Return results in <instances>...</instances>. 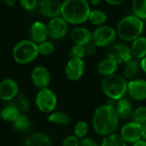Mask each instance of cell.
<instances>
[{
  "mask_svg": "<svg viewBox=\"0 0 146 146\" xmlns=\"http://www.w3.org/2000/svg\"><path fill=\"white\" fill-rule=\"evenodd\" d=\"M38 0H20L21 7L26 11H33L38 7Z\"/></svg>",
  "mask_w": 146,
  "mask_h": 146,
  "instance_id": "836d02e7",
  "label": "cell"
},
{
  "mask_svg": "<svg viewBox=\"0 0 146 146\" xmlns=\"http://www.w3.org/2000/svg\"><path fill=\"white\" fill-rule=\"evenodd\" d=\"M86 47V56H96L97 53L98 52V50L99 48L94 44V43H90L89 44H87Z\"/></svg>",
  "mask_w": 146,
  "mask_h": 146,
  "instance_id": "d590c367",
  "label": "cell"
},
{
  "mask_svg": "<svg viewBox=\"0 0 146 146\" xmlns=\"http://www.w3.org/2000/svg\"><path fill=\"white\" fill-rule=\"evenodd\" d=\"M80 146H100V145L94 139L86 137L82 139H80Z\"/></svg>",
  "mask_w": 146,
  "mask_h": 146,
  "instance_id": "8d00e7d4",
  "label": "cell"
},
{
  "mask_svg": "<svg viewBox=\"0 0 146 146\" xmlns=\"http://www.w3.org/2000/svg\"><path fill=\"white\" fill-rule=\"evenodd\" d=\"M119 64L110 57H105L102 59L97 66V72L98 74L102 76L103 78L110 76L117 73L119 68Z\"/></svg>",
  "mask_w": 146,
  "mask_h": 146,
  "instance_id": "ac0fdd59",
  "label": "cell"
},
{
  "mask_svg": "<svg viewBox=\"0 0 146 146\" xmlns=\"http://www.w3.org/2000/svg\"><path fill=\"white\" fill-rule=\"evenodd\" d=\"M28 33H29V39L37 44L47 40V38L49 37L47 25L38 21L32 23Z\"/></svg>",
  "mask_w": 146,
  "mask_h": 146,
  "instance_id": "e0dca14e",
  "label": "cell"
},
{
  "mask_svg": "<svg viewBox=\"0 0 146 146\" xmlns=\"http://www.w3.org/2000/svg\"><path fill=\"white\" fill-rule=\"evenodd\" d=\"M31 80L35 87L39 89L47 88L51 81V75L49 69L42 65L36 66L31 73Z\"/></svg>",
  "mask_w": 146,
  "mask_h": 146,
  "instance_id": "4fadbf2b",
  "label": "cell"
},
{
  "mask_svg": "<svg viewBox=\"0 0 146 146\" xmlns=\"http://www.w3.org/2000/svg\"><path fill=\"white\" fill-rule=\"evenodd\" d=\"M47 121L57 126H67L71 122V118L67 113L63 111L54 110L53 112L48 114Z\"/></svg>",
  "mask_w": 146,
  "mask_h": 146,
  "instance_id": "cb8c5ba5",
  "label": "cell"
},
{
  "mask_svg": "<svg viewBox=\"0 0 146 146\" xmlns=\"http://www.w3.org/2000/svg\"><path fill=\"white\" fill-rule=\"evenodd\" d=\"M132 145H133L132 146H146V140L145 139H141L136 141L135 143H133Z\"/></svg>",
  "mask_w": 146,
  "mask_h": 146,
  "instance_id": "60d3db41",
  "label": "cell"
},
{
  "mask_svg": "<svg viewBox=\"0 0 146 146\" xmlns=\"http://www.w3.org/2000/svg\"><path fill=\"white\" fill-rule=\"evenodd\" d=\"M115 110L117 112V115L120 120L128 121L131 119L133 107L131 101L126 98V97L116 101L115 104Z\"/></svg>",
  "mask_w": 146,
  "mask_h": 146,
  "instance_id": "d6986e66",
  "label": "cell"
},
{
  "mask_svg": "<svg viewBox=\"0 0 146 146\" xmlns=\"http://www.w3.org/2000/svg\"><path fill=\"white\" fill-rule=\"evenodd\" d=\"M145 30V22L133 14L125 15L117 23L115 31L117 37L125 43H132L143 35Z\"/></svg>",
  "mask_w": 146,
  "mask_h": 146,
  "instance_id": "3957f363",
  "label": "cell"
},
{
  "mask_svg": "<svg viewBox=\"0 0 146 146\" xmlns=\"http://www.w3.org/2000/svg\"><path fill=\"white\" fill-rule=\"evenodd\" d=\"M19 85L11 79L5 78L0 81V99L4 102H10L19 95Z\"/></svg>",
  "mask_w": 146,
  "mask_h": 146,
  "instance_id": "5bb4252c",
  "label": "cell"
},
{
  "mask_svg": "<svg viewBox=\"0 0 146 146\" xmlns=\"http://www.w3.org/2000/svg\"><path fill=\"white\" fill-rule=\"evenodd\" d=\"M120 118L112 104H105L98 106L93 112L92 117V127L93 131L102 137L114 133L117 131Z\"/></svg>",
  "mask_w": 146,
  "mask_h": 146,
  "instance_id": "6da1fadb",
  "label": "cell"
},
{
  "mask_svg": "<svg viewBox=\"0 0 146 146\" xmlns=\"http://www.w3.org/2000/svg\"><path fill=\"white\" fill-rule=\"evenodd\" d=\"M119 134L127 144H133L142 139L141 125L133 121H127L120 128Z\"/></svg>",
  "mask_w": 146,
  "mask_h": 146,
  "instance_id": "8fae6325",
  "label": "cell"
},
{
  "mask_svg": "<svg viewBox=\"0 0 146 146\" xmlns=\"http://www.w3.org/2000/svg\"><path fill=\"white\" fill-rule=\"evenodd\" d=\"M131 121L138 123V124H144L146 122V106L145 105H140L133 109L132 116H131Z\"/></svg>",
  "mask_w": 146,
  "mask_h": 146,
  "instance_id": "f1b7e54d",
  "label": "cell"
},
{
  "mask_svg": "<svg viewBox=\"0 0 146 146\" xmlns=\"http://www.w3.org/2000/svg\"><path fill=\"white\" fill-rule=\"evenodd\" d=\"M145 31H146V25H145Z\"/></svg>",
  "mask_w": 146,
  "mask_h": 146,
  "instance_id": "ee69618b",
  "label": "cell"
},
{
  "mask_svg": "<svg viewBox=\"0 0 146 146\" xmlns=\"http://www.w3.org/2000/svg\"><path fill=\"white\" fill-rule=\"evenodd\" d=\"M38 55V44L30 39H22L17 42L12 50V56L15 62L20 65L33 62Z\"/></svg>",
  "mask_w": 146,
  "mask_h": 146,
  "instance_id": "5b68a950",
  "label": "cell"
},
{
  "mask_svg": "<svg viewBox=\"0 0 146 146\" xmlns=\"http://www.w3.org/2000/svg\"><path fill=\"white\" fill-rule=\"evenodd\" d=\"M132 11L134 15L146 21V0H133Z\"/></svg>",
  "mask_w": 146,
  "mask_h": 146,
  "instance_id": "4316f807",
  "label": "cell"
},
{
  "mask_svg": "<svg viewBox=\"0 0 146 146\" xmlns=\"http://www.w3.org/2000/svg\"><path fill=\"white\" fill-rule=\"evenodd\" d=\"M35 105L42 113L50 114L53 112L57 105L56 94L49 87L39 89L35 97Z\"/></svg>",
  "mask_w": 146,
  "mask_h": 146,
  "instance_id": "52a82bcc",
  "label": "cell"
},
{
  "mask_svg": "<svg viewBox=\"0 0 146 146\" xmlns=\"http://www.w3.org/2000/svg\"><path fill=\"white\" fill-rule=\"evenodd\" d=\"M141 136L143 139L146 140V122L141 125Z\"/></svg>",
  "mask_w": 146,
  "mask_h": 146,
  "instance_id": "b9f144b4",
  "label": "cell"
},
{
  "mask_svg": "<svg viewBox=\"0 0 146 146\" xmlns=\"http://www.w3.org/2000/svg\"><path fill=\"white\" fill-rule=\"evenodd\" d=\"M62 4L61 0H40L38 8L43 16L52 19L61 15Z\"/></svg>",
  "mask_w": 146,
  "mask_h": 146,
  "instance_id": "9a60e30c",
  "label": "cell"
},
{
  "mask_svg": "<svg viewBox=\"0 0 146 146\" xmlns=\"http://www.w3.org/2000/svg\"><path fill=\"white\" fill-rule=\"evenodd\" d=\"M89 129V124L86 121H79L74 127V135L79 139H82L87 136Z\"/></svg>",
  "mask_w": 146,
  "mask_h": 146,
  "instance_id": "f546056e",
  "label": "cell"
},
{
  "mask_svg": "<svg viewBox=\"0 0 146 146\" xmlns=\"http://www.w3.org/2000/svg\"><path fill=\"white\" fill-rule=\"evenodd\" d=\"M107 20H108L107 14L100 9H92L88 17V21L95 27H100L105 25Z\"/></svg>",
  "mask_w": 146,
  "mask_h": 146,
  "instance_id": "d4e9b609",
  "label": "cell"
},
{
  "mask_svg": "<svg viewBox=\"0 0 146 146\" xmlns=\"http://www.w3.org/2000/svg\"><path fill=\"white\" fill-rule=\"evenodd\" d=\"M21 115V113L19 110V109L16 107L15 104V105H13V104L6 105L0 111L1 119L6 122H10V123H14L19 118V116Z\"/></svg>",
  "mask_w": 146,
  "mask_h": 146,
  "instance_id": "603a6c76",
  "label": "cell"
},
{
  "mask_svg": "<svg viewBox=\"0 0 146 146\" xmlns=\"http://www.w3.org/2000/svg\"><path fill=\"white\" fill-rule=\"evenodd\" d=\"M80 139H79L76 136L72 134L64 138L62 143V146H80Z\"/></svg>",
  "mask_w": 146,
  "mask_h": 146,
  "instance_id": "e575fe53",
  "label": "cell"
},
{
  "mask_svg": "<svg viewBox=\"0 0 146 146\" xmlns=\"http://www.w3.org/2000/svg\"><path fill=\"white\" fill-rule=\"evenodd\" d=\"M86 71V63L83 59L70 57L64 68L66 78L70 81L80 80Z\"/></svg>",
  "mask_w": 146,
  "mask_h": 146,
  "instance_id": "9c48e42d",
  "label": "cell"
},
{
  "mask_svg": "<svg viewBox=\"0 0 146 146\" xmlns=\"http://www.w3.org/2000/svg\"><path fill=\"white\" fill-rule=\"evenodd\" d=\"M69 36L74 44L86 46L92 42V32L83 26L74 27L69 33Z\"/></svg>",
  "mask_w": 146,
  "mask_h": 146,
  "instance_id": "2e32d148",
  "label": "cell"
},
{
  "mask_svg": "<svg viewBox=\"0 0 146 146\" xmlns=\"http://www.w3.org/2000/svg\"><path fill=\"white\" fill-rule=\"evenodd\" d=\"M38 53L42 56H49L53 53L55 50L54 44L50 40H45L38 44Z\"/></svg>",
  "mask_w": 146,
  "mask_h": 146,
  "instance_id": "1f68e13d",
  "label": "cell"
},
{
  "mask_svg": "<svg viewBox=\"0 0 146 146\" xmlns=\"http://www.w3.org/2000/svg\"><path fill=\"white\" fill-rule=\"evenodd\" d=\"M139 62H140L141 71L146 74V56H145L144 58H142L141 60H139Z\"/></svg>",
  "mask_w": 146,
  "mask_h": 146,
  "instance_id": "f35d334b",
  "label": "cell"
},
{
  "mask_svg": "<svg viewBox=\"0 0 146 146\" xmlns=\"http://www.w3.org/2000/svg\"><path fill=\"white\" fill-rule=\"evenodd\" d=\"M16 1L17 0H3V3L6 4L8 7H13V6H15V3H16Z\"/></svg>",
  "mask_w": 146,
  "mask_h": 146,
  "instance_id": "ab89813d",
  "label": "cell"
},
{
  "mask_svg": "<svg viewBox=\"0 0 146 146\" xmlns=\"http://www.w3.org/2000/svg\"><path fill=\"white\" fill-rule=\"evenodd\" d=\"M131 52L133 57L138 60H141L146 56V36H140L133 40L130 44Z\"/></svg>",
  "mask_w": 146,
  "mask_h": 146,
  "instance_id": "ffe728a7",
  "label": "cell"
},
{
  "mask_svg": "<svg viewBox=\"0 0 146 146\" xmlns=\"http://www.w3.org/2000/svg\"><path fill=\"white\" fill-rule=\"evenodd\" d=\"M68 54H69L70 57L84 59V57L86 56V47L83 46V45H80V44H74L70 48Z\"/></svg>",
  "mask_w": 146,
  "mask_h": 146,
  "instance_id": "d6a6232c",
  "label": "cell"
},
{
  "mask_svg": "<svg viewBox=\"0 0 146 146\" xmlns=\"http://www.w3.org/2000/svg\"><path fill=\"white\" fill-rule=\"evenodd\" d=\"M25 146H51L50 138L44 133H35L25 141Z\"/></svg>",
  "mask_w": 146,
  "mask_h": 146,
  "instance_id": "7402d4cb",
  "label": "cell"
},
{
  "mask_svg": "<svg viewBox=\"0 0 146 146\" xmlns=\"http://www.w3.org/2000/svg\"><path fill=\"white\" fill-rule=\"evenodd\" d=\"M140 71H141V68H140L139 60L133 58L128 62H127L126 64L123 65L122 75L127 80H130L137 78V76Z\"/></svg>",
  "mask_w": 146,
  "mask_h": 146,
  "instance_id": "44dd1931",
  "label": "cell"
},
{
  "mask_svg": "<svg viewBox=\"0 0 146 146\" xmlns=\"http://www.w3.org/2000/svg\"><path fill=\"white\" fill-rule=\"evenodd\" d=\"M127 95L134 101L143 102L146 100V80L135 78L128 80Z\"/></svg>",
  "mask_w": 146,
  "mask_h": 146,
  "instance_id": "7c38bea8",
  "label": "cell"
},
{
  "mask_svg": "<svg viewBox=\"0 0 146 146\" xmlns=\"http://www.w3.org/2000/svg\"><path fill=\"white\" fill-rule=\"evenodd\" d=\"M117 38L115 28L106 24L97 27L92 31V43L98 48H109L116 42Z\"/></svg>",
  "mask_w": 146,
  "mask_h": 146,
  "instance_id": "8992f818",
  "label": "cell"
},
{
  "mask_svg": "<svg viewBox=\"0 0 146 146\" xmlns=\"http://www.w3.org/2000/svg\"><path fill=\"white\" fill-rule=\"evenodd\" d=\"M107 57L115 61L119 65H124L132 60L133 55L131 52L130 45L125 42H115L108 48Z\"/></svg>",
  "mask_w": 146,
  "mask_h": 146,
  "instance_id": "ba28073f",
  "label": "cell"
},
{
  "mask_svg": "<svg viewBox=\"0 0 146 146\" xmlns=\"http://www.w3.org/2000/svg\"><path fill=\"white\" fill-rule=\"evenodd\" d=\"M91 6H98L104 0H87Z\"/></svg>",
  "mask_w": 146,
  "mask_h": 146,
  "instance_id": "7bdbcfd3",
  "label": "cell"
},
{
  "mask_svg": "<svg viewBox=\"0 0 146 146\" xmlns=\"http://www.w3.org/2000/svg\"><path fill=\"white\" fill-rule=\"evenodd\" d=\"M68 25L61 15L50 19L47 24L49 38L54 40L63 38L68 33Z\"/></svg>",
  "mask_w": 146,
  "mask_h": 146,
  "instance_id": "30bf717a",
  "label": "cell"
},
{
  "mask_svg": "<svg viewBox=\"0 0 146 146\" xmlns=\"http://www.w3.org/2000/svg\"><path fill=\"white\" fill-rule=\"evenodd\" d=\"M104 1L111 6H120L123 4L127 0H104Z\"/></svg>",
  "mask_w": 146,
  "mask_h": 146,
  "instance_id": "74e56055",
  "label": "cell"
},
{
  "mask_svg": "<svg viewBox=\"0 0 146 146\" xmlns=\"http://www.w3.org/2000/svg\"><path fill=\"white\" fill-rule=\"evenodd\" d=\"M100 146H127V143L116 133L103 137Z\"/></svg>",
  "mask_w": 146,
  "mask_h": 146,
  "instance_id": "484cf974",
  "label": "cell"
},
{
  "mask_svg": "<svg viewBox=\"0 0 146 146\" xmlns=\"http://www.w3.org/2000/svg\"><path fill=\"white\" fill-rule=\"evenodd\" d=\"M92 9L87 0H63L61 16L74 26H81L88 21Z\"/></svg>",
  "mask_w": 146,
  "mask_h": 146,
  "instance_id": "7a4b0ae2",
  "label": "cell"
},
{
  "mask_svg": "<svg viewBox=\"0 0 146 146\" xmlns=\"http://www.w3.org/2000/svg\"><path fill=\"white\" fill-rule=\"evenodd\" d=\"M128 80L120 74H115L103 78L101 81V91L105 97L118 101L126 97L127 94Z\"/></svg>",
  "mask_w": 146,
  "mask_h": 146,
  "instance_id": "277c9868",
  "label": "cell"
},
{
  "mask_svg": "<svg viewBox=\"0 0 146 146\" xmlns=\"http://www.w3.org/2000/svg\"><path fill=\"white\" fill-rule=\"evenodd\" d=\"M32 123L30 119L24 114H21L19 118L13 123V127L18 132H26L31 128Z\"/></svg>",
  "mask_w": 146,
  "mask_h": 146,
  "instance_id": "83f0119b",
  "label": "cell"
},
{
  "mask_svg": "<svg viewBox=\"0 0 146 146\" xmlns=\"http://www.w3.org/2000/svg\"><path fill=\"white\" fill-rule=\"evenodd\" d=\"M16 107L19 109L21 114H25L28 112L30 109V101L27 96L22 92H20L19 95L16 97V102H15Z\"/></svg>",
  "mask_w": 146,
  "mask_h": 146,
  "instance_id": "4dcf8cb0",
  "label": "cell"
}]
</instances>
